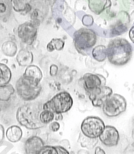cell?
Instances as JSON below:
<instances>
[{"mask_svg":"<svg viewBox=\"0 0 134 154\" xmlns=\"http://www.w3.org/2000/svg\"><path fill=\"white\" fill-rule=\"evenodd\" d=\"M43 105L39 102L24 104L17 109L16 119L19 123L29 130H37L45 126L41 122L39 116Z\"/></svg>","mask_w":134,"mask_h":154,"instance_id":"cell-1","label":"cell"},{"mask_svg":"<svg viewBox=\"0 0 134 154\" xmlns=\"http://www.w3.org/2000/svg\"><path fill=\"white\" fill-rule=\"evenodd\" d=\"M132 48L127 40L117 38L111 40L107 48V55L111 63L116 66L127 64L132 56Z\"/></svg>","mask_w":134,"mask_h":154,"instance_id":"cell-2","label":"cell"},{"mask_svg":"<svg viewBox=\"0 0 134 154\" xmlns=\"http://www.w3.org/2000/svg\"><path fill=\"white\" fill-rule=\"evenodd\" d=\"M74 101L70 94L66 91L61 92L43 105V109H49L55 114L65 113L70 110Z\"/></svg>","mask_w":134,"mask_h":154,"instance_id":"cell-3","label":"cell"},{"mask_svg":"<svg viewBox=\"0 0 134 154\" xmlns=\"http://www.w3.org/2000/svg\"><path fill=\"white\" fill-rule=\"evenodd\" d=\"M106 125L103 121L97 116H88L84 119L81 126V132L92 139L99 138L104 131Z\"/></svg>","mask_w":134,"mask_h":154,"instance_id":"cell-4","label":"cell"},{"mask_svg":"<svg viewBox=\"0 0 134 154\" xmlns=\"http://www.w3.org/2000/svg\"><path fill=\"white\" fill-rule=\"evenodd\" d=\"M127 101L119 94H113L104 104L102 111L108 117H118L124 112L127 109Z\"/></svg>","mask_w":134,"mask_h":154,"instance_id":"cell-5","label":"cell"},{"mask_svg":"<svg viewBox=\"0 0 134 154\" xmlns=\"http://www.w3.org/2000/svg\"><path fill=\"white\" fill-rule=\"evenodd\" d=\"M17 92L22 100L26 101H31L37 98L42 91L40 85L36 86L32 85L22 76L17 82Z\"/></svg>","mask_w":134,"mask_h":154,"instance_id":"cell-6","label":"cell"},{"mask_svg":"<svg viewBox=\"0 0 134 154\" xmlns=\"http://www.w3.org/2000/svg\"><path fill=\"white\" fill-rule=\"evenodd\" d=\"M74 36L75 47L79 51L91 48L97 41L96 33L89 29H81L75 32Z\"/></svg>","mask_w":134,"mask_h":154,"instance_id":"cell-7","label":"cell"},{"mask_svg":"<svg viewBox=\"0 0 134 154\" xmlns=\"http://www.w3.org/2000/svg\"><path fill=\"white\" fill-rule=\"evenodd\" d=\"M93 106L102 107L104 104L113 94V91L107 86H102L87 94Z\"/></svg>","mask_w":134,"mask_h":154,"instance_id":"cell-8","label":"cell"},{"mask_svg":"<svg viewBox=\"0 0 134 154\" xmlns=\"http://www.w3.org/2000/svg\"><path fill=\"white\" fill-rule=\"evenodd\" d=\"M37 30L35 24L26 22L20 25L18 28L19 37L23 42L32 45L37 36Z\"/></svg>","mask_w":134,"mask_h":154,"instance_id":"cell-9","label":"cell"},{"mask_svg":"<svg viewBox=\"0 0 134 154\" xmlns=\"http://www.w3.org/2000/svg\"><path fill=\"white\" fill-rule=\"evenodd\" d=\"M84 87L86 94L102 86H106V79L101 75L87 73L83 77Z\"/></svg>","mask_w":134,"mask_h":154,"instance_id":"cell-10","label":"cell"},{"mask_svg":"<svg viewBox=\"0 0 134 154\" xmlns=\"http://www.w3.org/2000/svg\"><path fill=\"white\" fill-rule=\"evenodd\" d=\"M99 138L105 146L108 147H114L117 146L119 142V132L114 127L107 125Z\"/></svg>","mask_w":134,"mask_h":154,"instance_id":"cell-11","label":"cell"},{"mask_svg":"<svg viewBox=\"0 0 134 154\" xmlns=\"http://www.w3.org/2000/svg\"><path fill=\"white\" fill-rule=\"evenodd\" d=\"M44 146V142L40 137L32 136L28 138L24 143L25 154H38Z\"/></svg>","mask_w":134,"mask_h":154,"instance_id":"cell-12","label":"cell"},{"mask_svg":"<svg viewBox=\"0 0 134 154\" xmlns=\"http://www.w3.org/2000/svg\"><path fill=\"white\" fill-rule=\"evenodd\" d=\"M23 76L32 85L37 86L40 85L43 75L38 66L32 65L27 66Z\"/></svg>","mask_w":134,"mask_h":154,"instance_id":"cell-13","label":"cell"},{"mask_svg":"<svg viewBox=\"0 0 134 154\" xmlns=\"http://www.w3.org/2000/svg\"><path fill=\"white\" fill-rule=\"evenodd\" d=\"M118 20L111 29L112 34L117 36L121 35L128 31V24L129 23V15L126 12H120L118 14Z\"/></svg>","mask_w":134,"mask_h":154,"instance_id":"cell-14","label":"cell"},{"mask_svg":"<svg viewBox=\"0 0 134 154\" xmlns=\"http://www.w3.org/2000/svg\"><path fill=\"white\" fill-rule=\"evenodd\" d=\"M110 1H88V5L91 11L96 15H99L106 9L111 6Z\"/></svg>","mask_w":134,"mask_h":154,"instance_id":"cell-15","label":"cell"},{"mask_svg":"<svg viewBox=\"0 0 134 154\" xmlns=\"http://www.w3.org/2000/svg\"><path fill=\"white\" fill-rule=\"evenodd\" d=\"M23 136V131L20 127L17 125H12L6 131V138L12 143L18 142Z\"/></svg>","mask_w":134,"mask_h":154,"instance_id":"cell-16","label":"cell"},{"mask_svg":"<svg viewBox=\"0 0 134 154\" xmlns=\"http://www.w3.org/2000/svg\"><path fill=\"white\" fill-rule=\"evenodd\" d=\"M33 55L32 52L26 49H22L19 52L16 57L17 63L20 66H29L33 61Z\"/></svg>","mask_w":134,"mask_h":154,"instance_id":"cell-17","label":"cell"},{"mask_svg":"<svg viewBox=\"0 0 134 154\" xmlns=\"http://www.w3.org/2000/svg\"><path fill=\"white\" fill-rule=\"evenodd\" d=\"M0 86L8 85L12 77L11 69L7 65L2 63L0 64Z\"/></svg>","mask_w":134,"mask_h":154,"instance_id":"cell-18","label":"cell"},{"mask_svg":"<svg viewBox=\"0 0 134 154\" xmlns=\"http://www.w3.org/2000/svg\"><path fill=\"white\" fill-rule=\"evenodd\" d=\"M99 138L92 139L84 136L81 132L80 133L78 141L83 148H86L88 149H92L96 147L98 143Z\"/></svg>","mask_w":134,"mask_h":154,"instance_id":"cell-19","label":"cell"},{"mask_svg":"<svg viewBox=\"0 0 134 154\" xmlns=\"http://www.w3.org/2000/svg\"><path fill=\"white\" fill-rule=\"evenodd\" d=\"M15 90L12 85L0 86V100L2 101H8L12 95L14 94Z\"/></svg>","mask_w":134,"mask_h":154,"instance_id":"cell-20","label":"cell"},{"mask_svg":"<svg viewBox=\"0 0 134 154\" xmlns=\"http://www.w3.org/2000/svg\"><path fill=\"white\" fill-rule=\"evenodd\" d=\"M92 55L93 58L97 61H104L107 57V48L104 45H97L93 49Z\"/></svg>","mask_w":134,"mask_h":154,"instance_id":"cell-21","label":"cell"},{"mask_svg":"<svg viewBox=\"0 0 134 154\" xmlns=\"http://www.w3.org/2000/svg\"><path fill=\"white\" fill-rule=\"evenodd\" d=\"M2 51L3 54L6 56L13 57L15 56L17 51V46L13 42H5L2 46Z\"/></svg>","mask_w":134,"mask_h":154,"instance_id":"cell-22","label":"cell"},{"mask_svg":"<svg viewBox=\"0 0 134 154\" xmlns=\"http://www.w3.org/2000/svg\"><path fill=\"white\" fill-rule=\"evenodd\" d=\"M13 8L15 11L27 13L30 11L32 6L29 3L26 1H12Z\"/></svg>","mask_w":134,"mask_h":154,"instance_id":"cell-23","label":"cell"},{"mask_svg":"<svg viewBox=\"0 0 134 154\" xmlns=\"http://www.w3.org/2000/svg\"><path fill=\"white\" fill-rule=\"evenodd\" d=\"M65 42L61 38H53L47 45V50L49 52H53L56 50H62L64 47Z\"/></svg>","mask_w":134,"mask_h":154,"instance_id":"cell-24","label":"cell"},{"mask_svg":"<svg viewBox=\"0 0 134 154\" xmlns=\"http://www.w3.org/2000/svg\"><path fill=\"white\" fill-rule=\"evenodd\" d=\"M39 119L41 122L45 125L53 121L55 119V114L49 109H43L40 115Z\"/></svg>","mask_w":134,"mask_h":154,"instance_id":"cell-25","label":"cell"},{"mask_svg":"<svg viewBox=\"0 0 134 154\" xmlns=\"http://www.w3.org/2000/svg\"><path fill=\"white\" fill-rule=\"evenodd\" d=\"M8 1H0V11L1 17L3 15H8L11 12V9L12 2L10 3Z\"/></svg>","mask_w":134,"mask_h":154,"instance_id":"cell-26","label":"cell"},{"mask_svg":"<svg viewBox=\"0 0 134 154\" xmlns=\"http://www.w3.org/2000/svg\"><path fill=\"white\" fill-rule=\"evenodd\" d=\"M38 154H59L56 146H45Z\"/></svg>","mask_w":134,"mask_h":154,"instance_id":"cell-27","label":"cell"},{"mask_svg":"<svg viewBox=\"0 0 134 154\" xmlns=\"http://www.w3.org/2000/svg\"><path fill=\"white\" fill-rule=\"evenodd\" d=\"M82 22L85 26H91L93 23V17L90 15H86L83 17Z\"/></svg>","mask_w":134,"mask_h":154,"instance_id":"cell-28","label":"cell"},{"mask_svg":"<svg viewBox=\"0 0 134 154\" xmlns=\"http://www.w3.org/2000/svg\"><path fill=\"white\" fill-rule=\"evenodd\" d=\"M60 127V126L59 123L57 121L52 122L49 126L50 130L54 132L58 131Z\"/></svg>","mask_w":134,"mask_h":154,"instance_id":"cell-29","label":"cell"},{"mask_svg":"<svg viewBox=\"0 0 134 154\" xmlns=\"http://www.w3.org/2000/svg\"><path fill=\"white\" fill-rule=\"evenodd\" d=\"M58 71V67L57 65H52L50 66V74L52 76H55L57 75Z\"/></svg>","mask_w":134,"mask_h":154,"instance_id":"cell-30","label":"cell"},{"mask_svg":"<svg viewBox=\"0 0 134 154\" xmlns=\"http://www.w3.org/2000/svg\"><path fill=\"white\" fill-rule=\"evenodd\" d=\"M56 148L58 150L59 154H70L67 149H65L62 146H56Z\"/></svg>","mask_w":134,"mask_h":154,"instance_id":"cell-31","label":"cell"},{"mask_svg":"<svg viewBox=\"0 0 134 154\" xmlns=\"http://www.w3.org/2000/svg\"><path fill=\"white\" fill-rule=\"evenodd\" d=\"M129 38L134 44V26H132L129 32Z\"/></svg>","mask_w":134,"mask_h":154,"instance_id":"cell-32","label":"cell"},{"mask_svg":"<svg viewBox=\"0 0 134 154\" xmlns=\"http://www.w3.org/2000/svg\"><path fill=\"white\" fill-rule=\"evenodd\" d=\"M95 154H106V152L102 148L100 147H96L95 149Z\"/></svg>","mask_w":134,"mask_h":154,"instance_id":"cell-33","label":"cell"},{"mask_svg":"<svg viewBox=\"0 0 134 154\" xmlns=\"http://www.w3.org/2000/svg\"><path fill=\"white\" fill-rule=\"evenodd\" d=\"M63 117L62 114H55V119L56 121H60L62 120Z\"/></svg>","mask_w":134,"mask_h":154,"instance_id":"cell-34","label":"cell"},{"mask_svg":"<svg viewBox=\"0 0 134 154\" xmlns=\"http://www.w3.org/2000/svg\"><path fill=\"white\" fill-rule=\"evenodd\" d=\"M1 141H2V139H3V138H4V134H3L2 133L4 131V128H3L2 125H1Z\"/></svg>","mask_w":134,"mask_h":154,"instance_id":"cell-35","label":"cell"},{"mask_svg":"<svg viewBox=\"0 0 134 154\" xmlns=\"http://www.w3.org/2000/svg\"><path fill=\"white\" fill-rule=\"evenodd\" d=\"M132 125L133 126V131L132 132V136H134V118L132 122Z\"/></svg>","mask_w":134,"mask_h":154,"instance_id":"cell-36","label":"cell"},{"mask_svg":"<svg viewBox=\"0 0 134 154\" xmlns=\"http://www.w3.org/2000/svg\"></svg>","mask_w":134,"mask_h":154,"instance_id":"cell-37","label":"cell"}]
</instances>
